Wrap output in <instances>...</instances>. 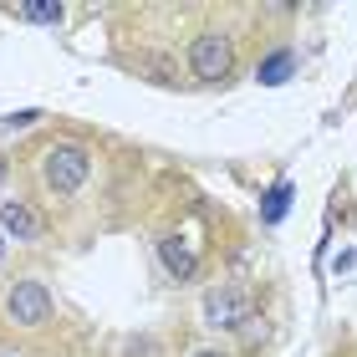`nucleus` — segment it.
<instances>
[{"label": "nucleus", "instance_id": "12", "mask_svg": "<svg viewBox=\"0 0 357 357\" xmlns=\"http://www.w3.org/2000/svg\"><path fill=\"white\" fill-rule=\"evenodd\" d=\"M189 357H230V352H220V347H199V352H189Z\"/></svg>", "mask_w": 357, "mask_h": 357}, {"label": "nucleus", "instance_id": "1", "mask_svg": "<svg viewBox=\"0 0 357 357\" xmlns=\"http://www.w3.org/2000/svg\"><path fill=\"white\" fill-rule=\"evenodd\" d=\"M41 174H46V184H52V194H61V199H67V194H77L92 178V158H87V149L82 143H56L52 153H46V164H41Z\"/></svg>", "mask_w": 357, "mask_h": 357}, {"label": "nucleus", "instance_id": "9", "mask_svg": "<svg viewBox=\"0 0 357 357\" xmlns=\"http://www.w3.org/2000/svg\"><path fill=\"white\" fill-rule=\"evenodd\" d=\"M15 15H26V21H41V26H56L67 6L61 0H26V6H15Z\"/></svg>", "mask_w": 357, "mask_h": 357}, {"label": "nucleus", "instance_id": "2", "mask_svg": "<svg viewBox=\"0 0 357 357\" xmlns=\"http://www.w3.org/2000/svg\"><path fill=\"white\" fill-rule=\"evenodd\" d=\"M189 77L194 82H220V77H230L235 67V41L225 36V31H204V36L189 41Z\"/></svg>", "mask_w": 357, "mask_h": 357}, {"label": "nucleus", "instance_id": "6", "mask_svg": "<svg viewBox=\"0 0 357 357\" xmlns=\"http://www.w3.org/2000/svg\"><path fill=\"white\" fill-rule=\"evenodd\" d=\"M0 230H6V240H36L41 235V220L31 215L21 199H6V204H0Z\"/></svg>", "mask_w": 357, "mask_h": 357}, {"label": "nucleus", "instance_id": "13", "mask_svg": "<svg viewBox=\"0 0 357 357\" xmlns=\"http://www.w3.org/2000/svg\"><path fill=\"white\" fill-rule=\"evenodd\" d=\"M6 178H10V158L0 153V184H6Z\"/></svg>", "mask_w": 357, "mask_h": 357}, {"label": "nucleus", "instance_id": "3", "mask_svg": "<svg viewBox=\"0 0 357 357\" xmlns=\"http://www.w3.org/2000/svg\"><path fill=\"white\" fill-rule=\"evenodd\" d=\"M199 317H204V327H215V332H240L245 317H250V296L240 286H215L199 301Z\"/></svg>", "mask_w": 357, "mask_h": 357}, {"label": "nucleus", "instance_id": "15", "mask_svg": "<svg viewBox=\"0 0 357 357\" xmlns=\"http://www.w3.org/2000/svg\"><path fill=\"white\" fill-rule=\"evenodd\" d=\"M0 357H10V352H0Z\"/></svg>", "mask_w": 357, "mask_h": 357}, {"label": "nucleus", "instance_id": "7", "mask_svg": "<svg viewBox=\"0 0 357 357\" xmlns=\"http://www.w3.org/2000/svg\"><path fill=\"white\" fill-rule=\"evenodd\" d=\"M291 204H296V184H291V178H275L261 194V225H281L291 215Z\"/></svg>", "mask_w": 357, "mask_h": 357}, {"label": "nucleus", "instance_id": "14", "mask_svg": "<svg viewBox=\"0 0 357 357\" xmlns=\"http://www.w3.org/2000/svg\"><path fill=\"white\" fill-rule=\"evenodd\" d=\"M0 255H6V230H0Z\"/></svg>", "mask_w": 357, "mask_h": 357}, {"label": "nucleus", "instance_id": "11", "mask_svg": "<svg viewBox=\"0 0 357 357\" xmlns=\"http://www.w3.org/2000/svg\"><path fill=\"white\" fill-rule=\"evenodd\" d=\"M352 266H357V250H347L342 261H337V271H352Z\"/></svg>", "mask_w": 357, "mask_h": 357}, {"label": "nucleus", "instance_id": "4", "mask_svg": "<svg viewBox=\"0 0 357 357\" xmlns=\"http://www.w3.org/2000/svg\"><path fill=\"white\" fill-rule=\"evenodd\" d=\"M46 317H52V291H46L41 281H31V275L15 281L10 296H6V321L26 332V327H41Z\"/></svg>", "mask_w": 357, "mask_h": 357}, {"label": "nucleus", "instance_id": "5", "mask_svg": "<svg viewBox=\"0 0 357 357\" xmlns=\"http://www.w3.org/2000/svg\"><path fill=\"white\" fill-rule=\"evenodd\" d=\"M158 261H164L169 281H189L199 271V250H194V225H178L174 235L158 240Z\"/></svg>", "mask_w": 357, "mask_h": 357}, {"label": "nucleus", "instance_id": "8", "mask_svg": "<svg viewBox=\"0 0 357 357\" xmlns=\"http://www.w3.org/2000/svg\"><path fill=\"white\" fill-rule=\"evenodd\" d=\"M291 72H296V56H291V52H271V56L261 61V72H255V77H261V87H281Z\"/></svg>", "mask_w": 357, "mask_h": 357}, {"label": "nucleus", "instance_id": "10", "mask_svg": "<svg viewBox=\"0 0 357 357\" xmlns=\"http://www.w3.org/2000/svg\"><path fill=\"white\" fill-rule=\"evenodd\" d=\"M128 357H158V352H153V342H149V337H138V342L128 347Z\"/></svg>", "mask_w": 357, "mask_h": 357}]
</instances>
